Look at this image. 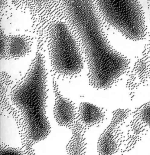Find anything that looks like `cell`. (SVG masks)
I'll use <instances>...</instances> for the list:
<instances>
[{"mask_svg":"<svg viewBox=\"0 0 150 155\" xmlns=\"http://www.w3.org/2000/svg\"><path fill=\"white\" fill-rule=\"evenodd\" d=\"M38 44L27 70L17 81L1 73V110L15 120L25 154H34V145L46 139L51 130L47 116L48 73L42 42Z\"/></svg>","mask_w":150,"mask_h":155,"instance_id":"6da1fadb","label":"cell"},{"mask_svg":"<svg viewBox=\"0 0 150 155\" xmlns=\"http://www.w3.org/2000/svg\"><path fill=\"white\" fill-rule=\"evenodd\" d=\"M67 24L77 40L87 67L89 84L97 90L116 85L131 61L111 44L92 0H64Z\"/></svg>","mask_w":150,"mask_h":155,"instance_id":"7a4b0ae2","label":"cell"},{"mask_svg":"<svg viewBox=\"0 0 150 155\" xmlns=\"http://www.w3.org/2000/svg\"><path fill=\"white\" fill-rule=\"evenodd\" d=\"M45 40L53 74L62 80L79 76L85 59L68 24L62 21L53 23L47 30Z\"/></svg>","mask_w":150,"mask_h":155,"instance_id":"3957f363","label":"cell"},{"mask_svg":"<svg viewBox=\"0 0 150 155\" xmlns=\"http://www.w3.org/2000/svg\"><path fill=\"white\" fill-rule=\"evenodd\" d=\"M103 19L128 39L145 38L146 25L139 0H96Z\"/></svg>","mask_w":150,"mask_h":155,"instance_id":"277c9868","label":"cell"},{"mask_svg":"<svg viewBox=\"0 0 150 155\" xmlns=\"http://www.w3.org/2000/svg\"><path fill=\"white\" fill-rule=\"evenodd\" d=\"M106 119V110L89 102H81L77 107L76 124L72 130V137L66 147L68 154L86 153L85 134L88 130L99 127Z\"/></svg>","mask_w":150,"mask_h":155,"instance_id":"5b68a950","label":"cell"},{"mask_svg":"<svg viewBox=\"0 0 150 155\" xmlns=\"http://www.w3.org/2000/svg\"><path fill=\"white\" fill-rule=\"evenodd\" d=\"M130 114L131 110L128 109H119L114 111L110 124L99 138L97 142L99 154H113L119 151L123 142L121 127Z\"/></svg>","mask_w":150,"mask_h":155,"instance_id":"8992f818","label":"cell"},{"mask_svg":"<svg viewBox=\"0 0 150 155\" xmlns=\"http://www.w3.org/2000/svg\"><path fill=\"white\" fill-rule=\"evenodd\" d=\"M33 44V38L25 35H5L1 29V59H17L28 55Z\"/></svg>","mask_w":150,"mask_h":155,"instance_id":"52a82bcc","label":"cell"},{"mask_svg":"<svg viewBox=\"0 0 150 155\" xmlns=\"http://www.w3.org/2000/svg\"><path fill=\"white\" fill-rule=\"evenodd\" d=\"M53 88L54 94L53 116L57 124L71 131L76 124L77 108L74 102L60 93L54 75L52 74Z\"/></svg>","mask_w":150,"mask_h":155,"instance_id":"ba28073f","label":"cell"},{"mask_svg":"<svg viewBox=\"0 0 150 155\" xmlns=\"http://www.w3.org/2000/svg\"><path fill=\"white\" fill-rule=\"evenodd\" d=\"M133 117L131 123L130 130L133 134L137 133L140 127H148L150 129V101L136 108L132 113Z\"/></svg>","mask_w":150,"mask_h":155,"instance_id":"9c48e42d","label":"cell"},{"mask_svg":"<svg viewBox=\"0 0 150 155\" xmlns=\"http://www.w3.org/2000/svg\"><path fill=\"white\" fill-rule=\"evenodd\" d=\"M0 154H25L23 148H15L8 146L4 143H1Z\"/></svg>","mask_w":150,"mask_h":155,"instance_id":"30bf717a","label":"cell"},{"mask_svg":"<svg viewBox=\"0 0 150 155\" xmlns=\"http://www.w3.org/2000/svg\"><path fill=\"white\" fill-rule=\"evenodd\" d=\"M149 54H150V44H149Z\"/></svg>","mask_w":150,"mask_h":155,"instance_id":"8fae6325","label":"cell"}]
</instances>
